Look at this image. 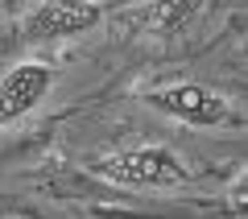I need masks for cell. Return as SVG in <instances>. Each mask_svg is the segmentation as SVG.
I'll return each instance as SVG.
<instances>
[{
	"mask_svg": "<svg viewBox=\"0 0 248 219\" xmlns=\"http://www.w3.org/2000/svg\"><path fill=\"white\" fill-rule=\"evenodd\" d=\"M87 170L116 182V186H141V190H161V186L190 182V166L170 145H133V149L95 153V157H87Z\"/></svg>",
	"mask_w": 248,
	"mask_h": 219,
	"instance_id": "6da1fadb",
	"label": "cell"
},
{
	"mask_svg": "<svg viewBox=\"0 0 248 219\" xmlns=\"http://www.w3.org/2000/svg\"><path fill=\"white\" fill-rule=\"evenodd\" d=\"M104 21V9L99 4H66V0H50V4H33L21 17V37L29 46H58L71 42V37H83Z\"/></svg>",
	"mask_w": 248,
	"mask_h": 219,
	"instance_id": "277c9868",
	"label": "cell"
},
{
	"mask_svg": "<svg viewBox=\"0 0 248 219\" xmlns=\"http://www.w3.org/2000/svg\"><path fill=\"white\" fill-rule=\"evenodd\" d=\"M141 99L161 116H174L182 124H195V128H223V124L236 120V108L223 91L207 87V83H161V87L141 91Z\"/></svg>",
	"mask_w": 248,
	"mask_h": 219,
	"instance_id": "7a4b0ae2",
	"label": "cell"
},
{
	"mask_svg": "<svg viewBox=\"0 0 248 219\" xmlns=\"http://www.w3.org/2000/svg\"><path fill=\"white\" fill-rule=\"evenodd\" d=\"M58 83V66L46 58H21L0 75V128L37 112Z\"/></svg>",
	"mask_w": 248,
	"mask_h": 219,
	"instance_id": "3957f363",
	"label": "cell"
}]
</instances>
